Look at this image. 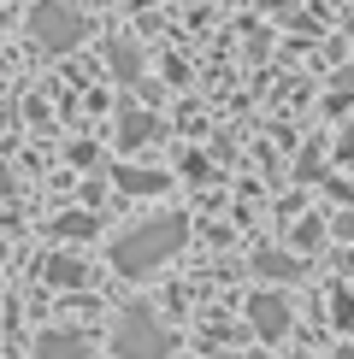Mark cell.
<instances>
[{
  "mask_svg": "<svg viewBox=\"0 0 354 359\" xmlns=\"http://www.w3.org/2000/svg\"><path fill=\"white\" fill-rule=\"evenodd\" d=\"M289 242H295V248H313V242H319V224H313V218H307V224H295V236H289Z\"/></svg>",
  "mask_w": 354,
  "mask_h": 359,
  "instance_id": "11",
  "label": "cell"
},
{
  "mask_svg": "<svg viewBox=\"0 0 354 359\" xmlns=\"http://www.w3.org/2000/svg\"><path fill=\"white\" fill-rule=\"evenodd\" d=\"M48 283H53V289H83L88 265L77 259V253H53V259H48Z\"/></svg>",
  "mask_w": 354,
  "mask_h": 359,
  "instance_id": "6",
  "label": "cell"
},
{
  "mask_svg": "<svg viewBox=\"0 0 354 359\" xmlns=\"http://www.w3.org/2000/svg\"><path fill=\"white\" fill-rule=\"evenodd\" d=\"M0 194H12V171H0Z\"/></svg>",
  "mask_w": 354,
  "mask_h": 359,
  "instance_id": "14",
  "label": "cell"
},
{
  "mask_svg": "<svg viewBox=\"0 0 354 359\" xmlns=\"http://www.w3.org/2000/svg\"><path fill=\"white\" fill-rule=\"evenodd\" d=\"M112 65H118V71L130 77V71H136V53H130V48H112Z\"/></svg>",
  "mask_w": 354,
  "mask_h": 359,
  "instance_id": "12",
  "label": "cell"
},
{
  "mask_svg": "<svg viewBox=\"0 0 354 359\" xmlns=\"http://www.w3.org/2000/svg\"><path fill=\"white\" fill-rule=\"evenodd\" d=\"M95 230H100L95 212H59L53 218V236H65V242H83V236H95Z\"/></svg>",
  "mask_w": 354,
  "mask_h": 359,
  "instance_id": "7",
  "label": "cell"
},
{
  "mask_svg": "<svg viewBox=\"0 0 354 359\" xmlns=\"http://www.w3.org/2000/svg\"><path fill=\"white\" fill-rule=\"evenodd\" d=\"M29 29H36V41L48 53H71L83 41V12H71L65 0H36V6H29Z\"/></svg>",
  "mask_w": 354,
  "mask_h": 359,
  "instance_id": "3",
  "label": "cell"
},
{
  "mask_svg": "<svg viewBox=\"0 0 354 359\" xmlns=\"http://www.w3.org/2000/svg\"><path fill=\"white\" fill-rule=\"evenodd\" d=\"M336 154H343V159H354V124L343 130V147H336Z\"/></svg>",
  "mask_w": 354,
  "mask_h": 359,
  "instance_id": "13",
  "label": "cell"
},
{
  "mask_svg": "<svg viewBox=\"0 0 354 359\" xmlns=\"http://www.w3.org/2000/svg\"><path fill=\"white\" fill-rule=\"evenodd\" d=\"M248 318H254L260 336H284L289 330V301L284 294H254V301H248Z\"/></svg>",
  "mask_w": 354,
  "mask_h": 359,
  "instance_id": "4",
  "label": "cell"
},
{
  "mask_svg": "<svg viewBox=\"0 0 354 359\" xmlns=\"http://www.w3.org/2000/svg\"><path fill=\"white\" fill-rule=\"evenodd\" d=\"M148 136H154V118H148V112H130L124 130H118V147H136V142H148Z\"/></svg>",
  "mask_w": 354,
  "mask_h": 359,
  "instance_id": "10",
  "label": "cell"
},
{
  "mask_svg": "<svg viewBox=\"0 0 354 359\" xmlns=\"http://www.w3.org/2000/svg\"><path fill=\"white\" fill-rule=\"evenodd\" d=\"M348 277H354V253H348Z\"/></svg>",
  "mask_w": 354,
  "mask_h": 359,
  "instance_id": "15",
  "label": "cell"
},
{
  "mask_svg": "<svg viewBox=\"0 0 354 359\" xmlns=\"http://www.w3.org/2000/svg\"><path fill=\"white\" fill-rule=\"evenodd\" d=\"M112 348L118 359H171V330L154 318V306H124Z\"/></svg>",
  "mask_w": 354,
  "mask_h": 359,
  "instance_id": "2",
  "label": "cell"
},
{
  "mask_svg": "<svg viewBox=\"0 0 354 359\" xmlns=\"http://www.w3.org/2000/svg\"><path fill=\"white\" fill-rule=\"evenodd\" d=\"M36 359H88V336L48 330V336H36Z\"/></svg>",
  "mask_w": 354,
  "mask_h": 359,
  "instance_id": "5",
  "label": "cell"
},
{
  "mask_svg": "<svg viewBox=\"0 0 354 359\" xmlns=\"http://www.w3.org/2000/svg\"><path fill=\"white\" fill-rule=\"evenodd\" d=\"M260 277H272V283H289V277H301V265L289 259V253H260Z\"/></svg>",
  "mask_w": 354,
  "mask_h": 359,
  "instance_id": "9",
  "label": "cell"
},
{
  "mask_svg": "<svg viewBox=\"0 0 354 359\" xmlns=\"http://www.w3.org/2000/svg\"><path fill=\"white\" fill-rule=\"evenodd\" d=\"M183 236H189V224L177 218V212H166V218H148V224H136V230H124L112 242V265L124 277H148L154 265H166L177 248H183Z\"/></svg>",
  "mask_w": 354,
  "mask_h": 359,
  "instance_id": "1",
  "label": "cell"
},
{
  "mask_svg": "<svg viewBox=\"0 0 354 359\" xmlns=\"http://www.w3.org/2000/svg\"><path fill=\"white\" fill-rule=\"evenodd\" d=\"M166 183H171L166 171H118V189L124 194H159Z\"/></svg>",
  "mask_w": 354,
  "mask_h": 359,
  "instance_id": "8",
  "label": "cell"
}]
</instances>
